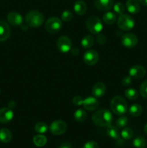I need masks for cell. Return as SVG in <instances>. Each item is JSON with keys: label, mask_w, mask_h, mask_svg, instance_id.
Instances as JSON below:
<instances>
[{"label": "cell", "mask_w": 147, "mask_h": 148, "mask_svg": "<svg viewBox=\"0 0 147 148\" xmlns=\"http://www.w3.org/2000/svg\"><path fill=\"white\" fill-rule=\"evenodd\" d=\"M92 121L99 127H108L112 121V115L108 110L101 109L93 114Z\"/></svg>", "instance_id": "6da1fadb"}, {"label": "cell", "mask_w": 147, "mask_h": 148, "mask_svg": "<svg viewBox=\"0 0 147 148\" xmlns=\"http://www.w3.org/2000/svg\"><path fill=\"white\" fill-rule=\"evenodd\" d=\"M26 24L30 27H37L44 23V16L40 12L31 10L25 16Z\"/></svg>", "instance_id": "7a4b0ae2"}, {"label": "cell", "mask_w": 147, "mask_h": 148, "mask_svg": "<svg viewBox=\"0 0 147 148\" xmlns=\"http://www.w3.org/2000/svg\"><path fill=\"white\" fill-rule=\"evenodd\" d=\"M110 108L114 114L117 115H122L128 110L127 102L120 96H115L110 102Z\"/></svg>", "instance_id": "3957f363"}, {"label": "cell", "mask_w": 147, "mask_h": 148, "mask_svg": "<svg viewBox=\"0 0 147 148\" xmlns=\"http://www.w3.org/2000/svg\"><path fill=\"white\" fill-rule=\"evenodd\" d=\"M86 25L88 30L93 34H98L102 31L103 28V25L101 20L99 17L95 16L89 17L86 20Z\"/></svg>", "instance_id": "277c9868"}, {"label": "cell", "mask_w": 147, "mask_h": 148, "mask_svg": "<svg viewBox=\"0 0 147 148\" xmlns=\"http://www.w3.org/2000/svg\"><path fill=\"white\" fill-rule=\"evenodd\" d=\"M118 26L122 30H131L135 26V21L133 18L128 14H122L119 16L118 19Z\"/></svg>", "instance_id": "5b68a950"}, {"label": "cell", "mask_w": 147, "mask_h": 148, "mask_svg": "<svg viewBox=\"0 0 147 148\" xmlns=\"http://www.w3.org/2000/svg\"><path fill=\"white\" fill-rule=\"evenodd\" d=\"M62 25L63 24L60 19L56 17H52L46 22L45 28L49 33L54 34L61 29Z\"/></svg>", "instance_id": "8992f818"}, {"label": "cell", "mask_w": 147, "mask_h": 148, "mask_svg": "<svg viewBox=\"0 0 147 148\" xmlns=\"http://www.w3.org/2000/svg\"><path fill=\"white\" fill-rule=\"evenodd\" d=\"M58 49L62 53H67L72 48V42L67 36H61L56 42Z\"/></svg>", "instance_id": "52a82bcc"}, {"label": "cell", "mask_w": 147, "mask_h": 148, "mask_svg": "<svg viewBox=\"0 0 147 148\" xmlns=\"http://www.w3.org/2000/svg\"><path fill=\"white\" fill-rule=\"evenodd\" d=\"M67 130V125L66 123L61 120L55 121L50 124V131L54 135H61L65 133Z\"/></svg>", "instance_id": "ba28073f"}, {"label": "cell", "mask_w": 147, "mask_h": 148, "mask_svg": "<svg viewBox=\"0 0 147 148\" xmlns=\"http://www.w3.org/2000/svg\"><path fill=\"white\" fill-rule=\"evenodd\" d=\"M122 44L125 47L133 48L138 44V37L133 33H125L122 37Z\"/></svg>", "instance_id": "9c48e42d"}, {"label": "cell", "mask_w": 147, "mask_h": 148, "mask_svg": "<svg viewBox=\"0 0 147 148\" xmlns=\"http://www.w3.org/2000/svg\"><path fill=\"white\" fill-rule=\"evenodd\" d=\"M83 60L86 64L89 66L95 65L99 60V54L95 50H88L84 54Z\"/></svg>", "instance_id": "30bf717a"}, {"label": "cell", "mask_w": 147, "mask_h": 148, "mask_svg": "<svg viewBox=\"0 0 147 148\" xmlns=\"http://www.w3.org/2000/svg\"><path fill=\"white\" fill-rule=\"evenodd\" d=\"M146 74V70L144 66L141 65H135L130 68L129 75L131 77L135 78V79H141L143 78Z\"/></svg>", "instance_id": "8fae6325"}, {"label": "cell", "mask_w": 147, "mask_h": 148, "mask_svg": "<svg viewBox=\"0 0 147 148\" xmlns=\"http://www.w3.org/2000/svg\"><path fill=\"white\" fill-rule=\"evenodd\" d=\"M7 21L12 26H20L22 24L23 19L21 14L17 12H11L7 14Z\"/></svg>", "instance_id": "7c38bea8"}, {"label": "cell", "mask_w": 147, "mask_h": 148, "mask_svg": "<svg viewBox=\"0 0 147 148\" xmlns=\"http://www.w3.org/2000/svg\"><path fill=\"white\" fill-rule=\"evenodd\" d=\"M14 117V113L10 108H0V123L6 124L12 121Z\"/></svg>", "instance_id": "4fadbf2b"}, {"label": "cell", "mask_w": 147, "mask_h": 148, "mask_svg": "<svg viewBox=\"0 0 147 148\" xmlns=\"http://www.w3.org/2000/svg\"><path fill=\"white\" fill-rule=\"evenodd\" d=\"M84 108L87 111H94L99 106V102L95 97H87L84 99L82 103Z\"/></svg>", "instance_id": "5bb4252c"}, {"label": "cell", "mask_w": 147, "mask_h": 148, "mask_svg": "<svg viewBox=\"0 0 147 148\" xmlns=\"http://www.w3.org/2000/svg\"><path fill=\"white\" fill-rule=\"evenodd\" d=\"M113 0H95V6L100 11H108L113 7Z\"/></svg>", "instance_id": "9a60e30c"}, {"label": "cell", "mask_w": 147, "mask_h": 148, "mask_svg": "<svg viewBox=\"0 0 147 148\" xmlns=\"http://www.w3.org/2000/svg\"><path fill=\"white\" fill-rule=\"evenodd\" d=\"M11 30L8 23L4 20H0V41H4L10 37Z\"/></svg>", "instance_id": "2e32d148"}, {"label": "cell", "mask_w": 147, "mask_h": 148, "mask_svg": "<svg viewBox=\"0 0 147 148\" xmlns=\"http://www.w3.org/2000/svg\"><path fill=\"white\" fill-rule=\"evenodd\" d=\"M106 92V86L102 82H97L92 88V94L95 98H101Z\"/></svg>", "instance_id": "e0dca14e"}, {"label": "cell", "mask_w": 147, "mask_h": 148, "mask_svg": "<svg viewBox=\"0 0 147 148\" xmlns=\"http://www.w3.org/2000/svg\"><path fill=\"white\" fill-rule=\"evenodd\" d=\"M126 8L131 14H137L141 10V6L138 0H128L126 1Z\"/></svg>", "instance_id": "ac0fdd59"}, {"label": "cell", "mask_w": 147, "mask_h": 148, "mask_svg": "<svg viewBox=\"0 0 147 148\" xmlns=\"http://www.w3.org/2000/svg\"><path fill=\"white\" fill-rule=\"evenodd\" d=\"M74 10L78 15H83L86 12V3L82 0L76 1L74 4Z\"/></svg>", "instance_id": "d6986e66"}, {"label": "cell", "mask_w": 147, "mask_h": 148, "mask_svg": "<svg viewBox=\"0 0 147 148\" xmlns=\"http://www.w3.org/2000/svg\"><path fill=\"white\" fill-rule=\"evenodd\" d=\"M12 138V134L8 129L3 128L0 130V142L2 143H10Z\"/></svg>", "instance_id": "ffe728a7"}, {"label": "cell", "mask_w": 147, "mask_h": 148, "mask_svg": "<svg viewBox=\"0 0 147 148\" xmlns=\"http://www.w3.org/2000/svg\"><path fill=\"white\" fill-rule=\"evenodd\" d=\"M94 43H95V38L91 35H87V36H84L81 41L82 47L84 49H89L93 46Z\"/></svg>", "instance_id": "44dd1931"}, {"label": "cell", "mask_w": 147, "mask_h": 148, "mask_svg": "<svg viewBox=\"0 0 147 148\" xmlns=\"http://www.w3.org/2000/svg\"><path fill=\"white\" fill-rule=\"evenodd\" d=\"M107 133H108V136L110 137H111L112 139H114V140H118L120 137L119 130L115 126H108V129H107Z\"/></svg>", "instance_id": "7402d4cb"}, {"label": "cell", "mask_w": 147, "mask_h": 148, "mask_svg": "<svg viewBox=\"0 0 147 148\" xmlns=\"http://www.w3.org/2000/svg\"><path fill=\"white\" fill-rule=\"evenodd\" d=\"M33 143L37 147H43L47 143V138L43 134H38L33 137Z\"/></svg>", "instance_id": "603a6c76"}, {"label": "cell", "mask_w": 147, "mask_h": 148, "mask_svg": "<svg viewBox=\"0 0 147 148\" xmlns=\"http://www.w3.org/2000/svg\"><path fill=\"white\" fill-rule=\"evenodd\" d=\"M142 106L139 104H133L129 108V113L133 116H138L142 114Z\"/></svg>", "instance_id": "cb8c5ba5"}, {"label": "cell", "mask_w": 147, "mask_h": 148, "mask_svg": "<svg viewBox=\"0 0 147 148\" xmlns=\"http://www.w3.org/2000/svg\"><path fill=\"white\" fill-rule=\"evenodd\" d=\"M104 23L108 25H112L116 21V15L112 12H108L103 16Z\"/></svg>", "instance_id": "d4e9b609"}, {"label": "cell", "mask_w": 147, "mask_h": 148, "mask_svg": "<svg viewBox=\"0 0 147 148\" xmlns=\"http://www.w3.org/2000/svg\"><path fill=\"white\" fill-rule=\"evenodd\" d=\"M74 119L78 122H83L86 119V113L84 109H78L74 113Z\"/></svg>", "instance_id": "484cf974"}, {"label": "cell", "mask_w": 147, "mask_h": 148, "mask_svg": "<svg viewBox=\"0 0 147 148\" xmlns=\"http://www.w3.org/2000/svg\"><path fill=\"white\" fill-rule=\"evenodd\" d=\"M35 130L39 134H44L48 130V126L45 122H37L35 125Z\"/></svg>", "instance_id": "4316f807"}, {"label": "cell", "mask_w": 147, "mask_h": 148, "mask_svg": "<svg viewBox=\"0 0 147 148\" xmlns=\"http://www.w3.org/2000/svg\"><path fill=\"white\" fill-rule=\"evenodd\" d=\"M133 145L135 148H144L146 145V140L143 137H137L133 141Z\"/></svg>", "instance_id": "83f0119b"}, {"label": "cell", "mask_w": 147, "mask_h": 148, "mask_svg": "<svg viewBox=\"0 0 147 148\" xmlns=\"http://www.w3.org/2000/svg\"><path fill=\"white\" fill-rule=\"evenodd\" d=\"M125 95L128 99L132 100V101L138 99V93L137 90H135V89H133V88L127 89L125 91Z\"/></svg>", "instance_id": "f1b7e54d"}, {"label": "cell", "mask_w": 147, "mask_h": 148, "mask_svg": "<svg viewBox=\"0 0 147 148\" xmlns=\"http://www.w3.org/2000/svg\"><path fill=\"white\" fill-rule=\"evenodd\" d=\"M120 135L124 140H130L133 136V131L131 128L125 127V128H124L122 130V132L120 133Z\"/></svg>", "instance_id": "f546056e"}, {"label": "cell", "mask_w": 147, "mask_h": 148, "mask_svg": "<svg viewBox=\"0 0 147 148\" xmlns=\"http://www.w3.org/2000/svg\"><path fill=\"white\" fill-rule=\"evenodd\" d=\"M113 9H114V11L115 12V13L118 14H122L125 12V7L124 6V4L121 2H118L113 6Z\"/></svg>", "instance_id": "4dcf8cb0"}, {"label": "cell", "mask_w": 147, "mask_h": 148, "mask_svg": "<svg viewBox=\"0 0 147 148\" xmlns=\"http://www.w3.org/2000/svg\"><path fill=\"white\" fill-rule=\"evenodd\" d=\"M128 119L126 116H121L116 121V126L118 128H123L128 124Z\"/></svg>", "instance_id": "1f68e13d"}, {"label": "cell", "mask_w": 147, "mask_h": 148, "mask_svg": "<svg viewBox=\"0 0 147 148\" xmlns=\"http://www.w3.org/2000/svg\"><path fill=\"white\" fill-rule=\"evenodd\" d=\"M73 18V14L70 10H64L61 14V19L63 21L69 22Z\"/></svg>", "instance_id": "d6a6232c"}, {"label": "cell", "mask_w": 147, "mask_h": 148, "mask_svg": "<svg viewBox=\"0 0 147 148\" xmlns=\"http://www.w3.org/2000/svg\"><path fill=\"white\" fill-rule=\"evenodd\" d=\"M140 93L144 98H147V80L144 81L140 87Z\"/></svg>", "instance_id": "836d02e7"}, {"label": "cell", "mask_w": 147, "mask_h": 148, "mask_svg": "<svg viewBox=\"0 0 147 148\" xmlns=\"http://www.w3.org/2000/svg\"><path fill=\"white\" fill-rule=\"evenodd\" d=\"M96 39L97 43H99V44H104V43L106 42V37H105V35L102 34V33H98V34L97 35Z\"/></svg>", "instance_id": "e575fe53"}, {"label": "cell", "mask_w": 147, "mask_h": 148, "mask_svg": "<svg viewBox=\"0 0 147 148\" xmlns=\"http://www.w3.org/2000/svg\"><path fill=\"white\" fill-rule=\"evenodd\" d=\"M83 148H99V145L95 141H88L85 143Z\"/></svg>", "instance_id": "d590c367"}, {"label": "cell", "mask_w": 147, "mask_h": 148, "mask_svg": "<svg viewBox=\"0 0 147 148\" xmlns=\"http://www.w3.org/2000/svg\"><path fill=\"white\" fill-rule=\"evenodd\" d=\"M84 99H82V97L80 96H75L74 98H73V103L74 104L75 106H81L83 103Z\"/></svg>", "instance_id": "8d00e7d4"}, {"label": "cell", "mask_w": 147, "mask_h": 148, "mask_svg": "<svg viewBox=\"0 0 147 148\" xmlns=\"http://www.w3.org/2000/svg\"><path fill=\"white\" fill-rule=\"evenodd\" d=\"M132 82V79H131V77H125L123 79H122V84L123 86H128L130 85Z\"/></svg>", "instance_id": "74e56055"}, {"label": "cell", "mask_w": 147, "mask_h": 148, "mask_svg": "<svg viewBox=\"0 0 147 148\" xmlns=\"http://www.w3.org/2000/svg\"><path fill=\"white\" fill-rule=\"evenodd\" d=\"M59 148H72V147H71V145L69 144V143H63V144L59 146Z\"/></svg>", "instance_id": "f35d334b"}, {"label": "cell", "mask_w": 147, "mask_h": 148, "mask_svg": "<svg viewBox=\"0 0 147 148\" xmlns=\"http://www.w3.org/2000/svg\"><path fill=\"white\" fill-rule=\"evenodd\" d=\"M71 51L72 54L75 55V56L78 55V54H79V51L78 50V49H76V48H74V49H71Z\"/></svg>", "instance_id": "ab89813d"}, {"label": "cell", "mask_w": 147, "mask_h": 148, "mask_svg": "<svg viewBox=\"0 0 147 148\" xmlns=\"http://www.w3.org/2000/svg\"><path fill=\"white\" fill-rule=\"evenodd\" d=\"M14 106H15V103H14V101H11V102H10V103H9V108L12 109Z\"/></svg>", "instance_id": "60d3db41"}, {"label": "cell", "mask_w": 147, "mask_h": 148, "mask_svg": "<svg viewBox=\"0 0 147 148\" xmlns=\"http://www.w3.org/2000/svg\"><path fill=\"white\" fill-rule=\"evenodd\" d=\"M138 1L144 6H146L147 7V0H138Z\"/></svg>", "instance_id": "b9f144b4"}, {"label": "cell", "mask_w": 147, "mask_h": 148, "mask_svg": "<svg viewBox=\"0 0 147 148\" xmlns=\"http://www.w3.org/2000/svg\"><path fill=\"white\" fill-rule=\"evenodd\" d=\"M144 132H145L146 134H147V124H146L145 127H144Z\"/></svg>", "instance_id": "7bdbcfd3"}]
</instances>
